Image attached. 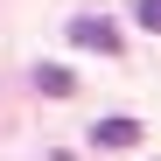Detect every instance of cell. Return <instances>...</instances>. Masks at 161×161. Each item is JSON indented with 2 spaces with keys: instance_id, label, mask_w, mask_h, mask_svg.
<instances>
[{
  "instance_id": "6da1fadb",
  "label": "cell",
  "mask_w": 161,
  "mask_h": 161,
  "mask_svg": "<svg viewBox=\"0 0 161 161\" xmlns=\"http://www.w3.org/2000/svg\"><path fill=\"white\" fill-rule=\"evenodd\" d=\"M70 42L77 49H98V56H126V28L112 14H70Z\"/></svg>"
},
{
  "instance_id": "7a4b0ae2",
  "label": "cell",
  "mask_w": 161,
  "mask_h": 161,
  "mask_svg": "<svg viewBox=\"0 0 161 161\" xmlns=\"http://www.w3.org/2000/svg\"><path fill=\"white\" fill-rule=\"evenodd\" d=\"M91 140L98 147H140V119H98Z\"/></svg>"
},
{
  "instance_id": "3957f363",
  "label": "cell",
  "mask_w": 161,
  "mask_h": 161,
  "mask_svg": "<svg viewBox=\"0 0 161 161\" xmlns=\"http://www.w3.org/2000/svg\"><path fill=\"white\" fill-rule=\"evenodd\" d=\"M35 91H49V98H70V91H77V77H70L63 63H42V70H35Z\"/></svg>"
},
{
  "instance_id": "277c9868",
  "label": "cell",
  "mask_w": 161,
  "mask_h": 161,
  "mask_svg": "<svg viewBox=\"0 0 161 161\" xmlns=\"http://www.w3.org/2000/svg\"><path fill=\"white\" fill-rule=\"evenodd\" d=\"M133 14H140V28H154V35H161V0H140Z\"/></svg>"
}]
</instances>
